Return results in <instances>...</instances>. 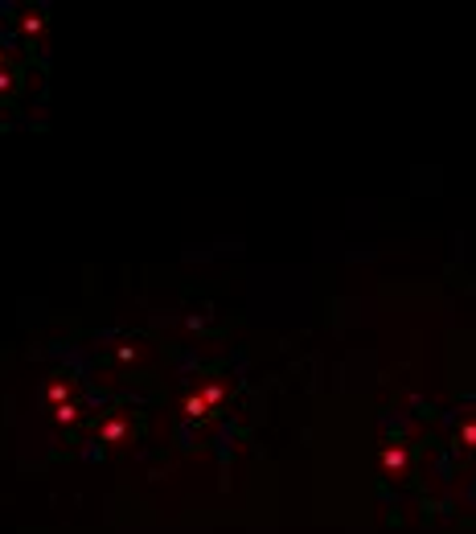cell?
Here are the masks:
<instances>
[{
    "instance_id": "6da1fadb",
    "label": "cell",
    "mask_w": 476,
    "mask_h": 534,
    "mask_svg": "<svg viewBox=\"0 0 476 534\" xmlns=\"http://www.w3.org/2000/svg\"><path fill=\"white\" fill-rule=\"evenodd\" d=\"M378 465L386 481H407L415 473V444L407 436H386L382 452H378Z\"/></svg>"
},
{
    "instance_id": "7a4b0ae2",
    "label": "cell",
    "mask_w": 476,
    "mask_h": 534,
    "mask_svg": "<svg viewBox=\"0 0 476 534\" xmlns=\"http://www.w3.org/2000/svg\"><path fill=\"white\" fill-rule=\"evenodd\" d=\"M222 403H226V383H222L218 374H210L206 383H197V387L181 399V411H185V419H206V415H214Z\"/></svg>"
},
{
    "instance_id": "3957f363",
    "label": "cell",
    "mask_w": 476,
    "mask_h": 534,
    "mask_svg": "<svg viewBox=\"0 0 476 534\" xmlns=\"http://www.w3.org/2000/svg\"><path fill=\"white\" fill-rule=\"evenodd\" d=\"M456 444L464 448V452H476V407H464L460 415H456Z\"/></svg>"
}]
</instances>
